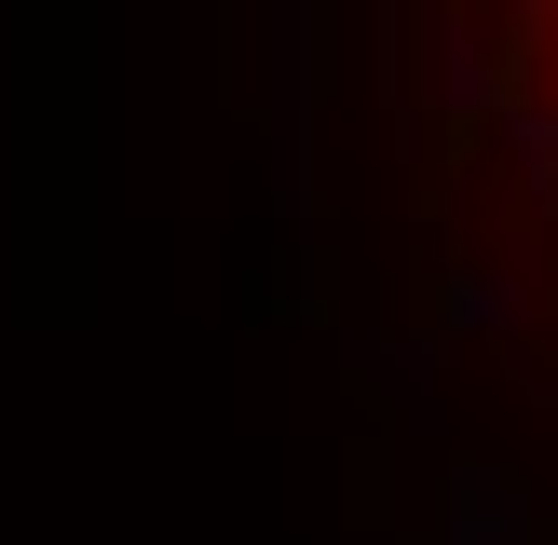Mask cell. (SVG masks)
I'll return each instance as SVG.
<instances>
[{
	"instance_id": "obj_1",
	"label": "cell",
	"mask_w": 558,
	"mask_h": 545,
	"mask_svg": "<svg viewBox=\"0 0 558 545\" xmlns=\"http://www.w3.org/2000/svg\"><path fill=\"white\" fill-rule=\"evenodd\" d=\"M490 82H505L518 150H532V178L558 205V0H490Z\"/></svg>"
}]
</instances>
